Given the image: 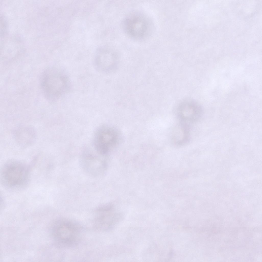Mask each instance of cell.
Here are the masks:
<instances>
[{"label":"cell","mask_w":262,"mask_h":262,"mask_svg":"<svg viewBox=\"0 0 262 262\" xmlns=\"http://www.w3.org/2000/svg\"><path fill=\"white\" fill-rule=\"evenodd\" d=\"M41 87L46 98L50 101L57 100L70 91L72 84L64 71L55 68L46 70L41 79Z\"/></svg>","instance_id":"1"},{"label":"cell","mask_w":262,"mask_h":262,"mask_svg":"<svg viewBox=\"0 0 262 262\" xmlns=\"http://www.w3.org/2000/svg\"><path fill=\"white\" fill-rule=\"evenodd\" d=\"M52 231L53 237L57 245L61 247L68 248L78 243L82 230L80 225L75 221L62 219L54 223Z\"/></svg>","instance_id":"2"},{"label":"cell","mask_w":262,"mask_h":262,"mask_svg":"<svg viewBox=\"0 0 262 262\" xmlns=\"http://www.w3.org/2000/svg\"><path fill=\"white\" fill-rule=\"evenodd\" d=\"M30 176L28 166L22 162L16 160L9 161L5 163L1 172L3 184L10 189L24 186L28 181Z\"/></svg>","instance_id":"3"},{"label":"cell","mask_w":262,"mask_h":262,"mask_svg":"<svg viewBox=\"0 0 262 262\" xmlns=\"http://www.w3.org/2000/svg\"><path fill=\"white\" fill-rule=\"evenodd\" d=\"M122 25L126 34L131 38L138 40L147 37L151 27V22L147 17L136 12L132 13L126 16Z\"/></svg>","instance_id":"4"},{"label":"cell","mask_w":262,"mask_h":262,"mask_svg":"<svg viewBox=\"0 0 262 262\" xmlns=\"http://www.w3.org/2000/svg\"><path fill=\"white\" fill-rule=\"evenodd\" d=\"M118 132L112 127L102 126L96 130L93 138L94 148L102 155L107 154L117 144L119 140Z\"/></svg>","instance_id":"5"},{"label":"cell","mask_w":262,"mask_h":262,"mask_svg":"<svg viewBox=\"0 0 262 262\" xmlns=\"http://www.w3.org/2000/svg\"><path fill=\"white\" fill-rule=\"evenodd\" d=\"M121 218V214L114 210L112 204L102 205L96 209L94 219V226L98 231H107L114 227Z\"/></svg>","instance_id":"6"},{"label":"cell","mask_w":262,"mask_h":262,"mask_svg":"<svg viewBox=\"0 0 262 262\" xmlns=\"http://www.w3.org/2000/svg\"><path fill=\"white\" fill-rule=\"evenodd\" d=\"M119 60L118 55L114 50L108 48H102L96 53L94 64L99 72L108 74L117 70Z\"/></svg>","instance_id":"7"},{"label":"cell","mask_w":262,"mask_h":262,"mask_svg":"<svg viewBox=\"0 0 262 262\" xmlns=\"http://www.w3.org/2000/svg\"><path fill=\"white\" fill-rule=\"evenodd\" d=\"M14 136L17 143L21 146L26 147L34 143L36 139V131L32 127H21L14 132Z\"/></svg>","instance_id":"8"},{"label":"cell","mask_w":262,"mask_h":262,"mask_svg":"<svg viewBox=\"0 0 262 262\" xmlns=\"http://www.w3.org/2000/svg\"><path fill=\"white\" fill-rule=\"evenodd\" d=\"M179 113L184 119L194 120L200 116L201 113V109L196 104L188 102L181 106Z\"/></svg>","instance_id":"9"}]
</instances>
